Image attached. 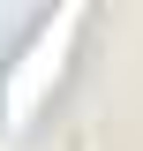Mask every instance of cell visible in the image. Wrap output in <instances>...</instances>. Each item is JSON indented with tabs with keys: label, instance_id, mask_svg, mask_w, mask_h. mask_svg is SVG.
<instances>
[{
	"label": "cell",
	"instance_id": "1",
	"mask_svg": "<svg viewBox=\"0 0 143 151\" xmlns=\"http://www.w3.org/2000/svg\"><path fill=\"white\" fill-rule=\"evenodd\" d=\"M75 30H83V8H60L53 23H38V38L23 45V60L8 68V83H0V113H8V121H30V106H38V98L60 83Z\"/></svg>",
	"mask_w": 143,
	"mask_h": 151
}]
</instances>
